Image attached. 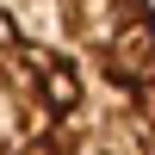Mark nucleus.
<instances>
[{"label":"nucleus","mask_w":155,"mask_h":155,"mask_svg":"<svg viewBox=\"0 0 155 155\" xmlns=\"http://www.w3.org/2000/svg\"><path fill=\"white\" fill-rule=\"evenodd\" d=\"M0 155H155V0H0Z\"/></svg>","instance_id":"obj_1"}]
</instances>
